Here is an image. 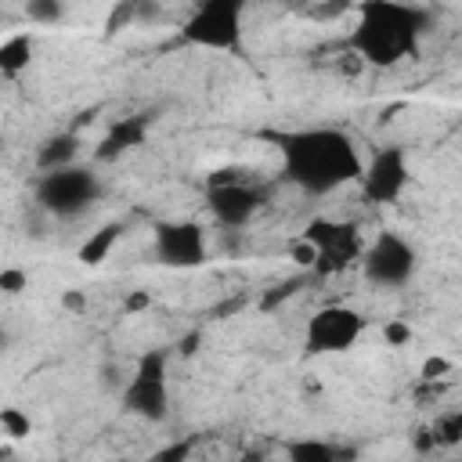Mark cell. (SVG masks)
Masks as SVG:
<instances>
[{"label":"cell","instance_id":"21","mask_svg":"<svg viewBox=\"0 0 462 462\" xmlns=\"http://www.w3.org/2000/svg\"><path fill=\"white\" fill-rule=\"evenodd\" d=\"M314 256H318V253H314V245H310V242H303V238H300V242L292 245V260H296L300 267H310V263H314Z\"/></svg>","mask_w":462,"mask_h":462},{"label":"cell","instance_id":"10","mask_svg":"<svg viewBox=\"0 0 462 462\" xmlns=\"http://www.w3.org/2000/svg\"><path fill=\"white\" fill-rule=\"evenodd\" d=\"M206 206L217 217V224H224V227H245L256 217V209L263 206V195L256 188L242 184L235 177V170H217L209 177V188H206Z\"/></svg>","mask_w":462,"mask_h":462},{"label":"cell","instance_id":"4","mask_svg":"<svg viewBox=\"0 0 462 462\" xmlns=\"http://www.w3.org/2000/svg\"><path fill=\"white\" fill-rule=\"evenodd\" d=\"M245 4L249 0H199V7L180 25V40L202 51H238Z\"/></svg>","mask_w":462,"mask_h":462},{"label":"cell","instance_id":"22","mask_svg":"<svg viewBox=\"0 0 462 462\" xmlns=\"http://www.w3.org/2000/svg\"><path fill=\"white\" fill-rule=\"evenodd\" d=\"M440 372H448V361H444V357H430V361L422 365V379H437Z\"/></svg>","mask_w":462,"mask_h":462},{"label":"cell","instance_id":"14","mask_svg":"<svg viewBox=\"0 0 462 462\" xmlns=\"http://www.w3.org/2000/svg\"><path fill=\"white\" fill-rule=\"evenodd\" d=\"M76 152H79V137L76 134H54L40 144V155H36V166L40 170H54V166H69L76 162Z\"/></svg>","mask_w":462,"mask_h":462},{"label":"cell","instance_id":"26","mask_svg":"<svg viewBox=\"0 0 462 462\" xmlns=\"http://www.w3.org/2000/svg\"><path fill=\"white\" fill-rule=\"evenodd\" d=\"M7 346V332H4V325H0V350Z\"/></svg>","mask_w":462,"mask_h":462},{"label":"cell","instance_id":"8","mask_svg":"<svg viewBox=\"0 0 462 462\" xmlns=\"http://www.w3.org/2000/svg\"><path fill=\"white\" fill-rule=\"evenodd\" d=\"M361 332H365V318L354 307L328 303V307L310 314L303 343L310 354H343L361 339Z\"/></svg>","mask_w":462,"mask_h":462},{"label":"cell","instance_id":"15","mask_svg":"<svg viewBox=\"0 0 462 462\" xmlns=\"http://www.w3.org/2000/svg\"><path fill=\"white\" fill-rule=\"evenodd\" d=\"M119 238H123V224H105V227H97V231L83 242L79 260H83V263H90V267H94V263H101V260L108 256V249H112Z\"/></svg>","mask_w":462,"mask_h":462},{"label":"cell","instance_id":"23","mask_svg":"<svg viewBox=\"0 0 462 462\" xmlns=\"http://www.w3.org/2000/svg\"><path fill=\"white\" fill-rule=\"evenodd\" d=\"M188 455V444H180V448H166V451H159V458H184Z\"/></svg>","mask_w":462,"mask_h":462},{"label":"cell","instance_id":"9","mask_svg":"<svg viewBox=\"0 0 462 462\" xmlns=\"http://www.w3.org/2000/svg\"><path fill=\"white\" fill-rule=\"evenodd\" d=\"M300 238L314 245V253H318V256H314V267H318L321 274L343 271L350 260H357V249H361L357 224H343V220H328V217L310 220Z\"/></svg>","mask_w":462,"mask_h":462},{"label":"cell","instance_id":"12","mask_svg":"<svg viewBox=\"0 0 462 462\" xmlns=\"http://www.w3.org/2000/svg\"><path fill=\"white\" fill-rule=\"evenodd\" d=\"M144 130H148V123H144V116H130V119H119V123H112V130L105 134V141L97 144V159H116V155H123V152H130V148H137V144H144Z\"/></svg>","mask_w":462,"mask_h":462},{"label":"cell","instance_id":"16","mask_svg":"<svg viewBox=\"0 0 462 462\" xmlns=\"http://www.w3.org/2000/svg\"><path fill=\"white\" fill-rule=\"evenodd\" d=\"M343 451L325 444V440H292L289 444V458L292 462H336Z\"/></svg>","mask_w":462,"mask_h":462},{"label":"cell","instance_id":"25","mask_svg":"<svg viewBox=\"0 0 462 462\" xmlns=\"http://www.w3.org/2000/svg\"><path fill=\"white\" fill-rule=\"evenodd\" d=\"M126 307H130V310H137V307H148V296H144V292H134V296L126 300Z\"/></svg>","mask_w":462,"mask_h":462},{"label":"cell","instance_id":"3","mask_svg":"<svg viewBox=\"0 0 462 462\" xmlns=\"http://www.w3.org/2000/svg\"><path fill=\"white\" fill-rule=\"evenodd\" d=\"M32 195H36V206L47 217L76 220L101 199V177L90 166H76V162L40 170V180H36Z\"/></svg>","mask_w":462,"mask_h":462},{"label":"cell","instance_id":"2","mask_svg":"<svg viewBox=\"0 0 462 462\" xmlns=\"http://www.w3.org/2000/svg\"><path fill=\"white\" fill-rule=\"evenodd\" d=\"M430 29V11L404 4V0H361L357 7V22L346 36V47L375 65V69H390L397 61L415 58L422 32Z\"/></svg>","mask_w":462,"mask_h":462},{"label":"cell","instance_id":"24","mask_svg":"<svg viewBox=\"0 0 462 462\" xmlns=\"http://www.w3.org/2000/svg\"><path fill=\"white\" fill-rule=\"evenodd\" d=\"M65 307H76V310H83V307H87V300H83L79 292H69V296H65Z\"/></svg>","mask_w":462,"mask_h":462},{"label":"cell","instance_id":"1","mask_svg":"<svg viewBox=\"0 0 462 462\" xmlns=\"http://www.w3.org/2000/svg\"><path fill=\"white\" fill-rule=\"evenodd\" d=\"M282 152V173L303 195H328L361 177V155L350 134L336 126H307L289 134H267Z\"/></svg>","mask_w":462,"mask_h":462},{"label":"cell","instance_id":"18","mask_svg":"<svg viewBox=\"0 0 462 462\" xmlns=\"http://www.w3.org/2000/svg\"><path fill=\"white\" fill-rule=\"evenodd\" d=\"M0 430H4L11 440H22V437L32 433V422H29V415H22L18 408H0Z\"/></svg>","mask_w":462,"mask_h":462},{"label":"cell","instance_id":"7","mask_svg":"<svg viewBox=\"0 0 462 462\" xmlns=\"http://www.w3.org/2000/svg\"><path fill=\"white\" fill-rule=\"evenodd\" d=\"M361 195L372 206H390L408 188V155L401 144H383L372 152L368 162H361Z\"/></svg>","mask_w":462,"mask_h":462},{"label":"cell","instance_id":"6","mask_svg":"<svg viewBox=\"0 0 462 462\" xmlns=\"http://www.w3.org/2000/svg\"><path fill=\"white\" fill-rule=\"evenodd\" d=\"M361 271L379 289H404L415 278V271H419V253H415V245L408 238H401L393 231H383L365 249Z\"/></svg>","mask_w":462,"mask_h":462},{"label":"cell","instance_id":"20","mask_svg":"<svg viewBox=\"0 0 462 462\" xmlns=\"http://www.w3.org/2000/svg\"><path fill=\"white\" fill-rule=\"evenodd\" d=\"M383 332H386V343H393V346H404V343L411 339V328H408L404 321H390Z\"/></svg>","mask_w":462,"mask_h":462},{"label":"cell","instance_id":"19","mask_svg":"<svg viewBox=\"0 0 462 462\" xmlns=\"http://www.w3.org/2000/svg\"><path fill=\"white\" fill-rule=\"evenodd\" d=\"M0 289L14 296V292L29 289V274H25V271H18V267H4V271H0Z\"/></svg>","mask_w":462,"mask_h":462},{"label":"cell","instance_id":"17","mask_svg":"<svg viewBox=\"0 0 462 462\" xmlns=\"http://www.w3.org/2000/svg\"><path fill=\"white\" fill-rule=\"evenodd\" d=\"M22 11L36 25H58L65 18V0H25Z\"/></svg>","mask_w":462,"mask_h":462},{"label":"cell","instance_id":"5","mask_svg":"<svg viewBox=\"0 0 462 462\" xmlns=\"http://www.w3.org/2000/svg\"><path fill=\"white\" fill-rule=\"evenodd\" d=\"M166 350L141 354L134 375L123 386V411L144 422H162L170 415V383H166Z\"/></svg>","mask_w":462,"mask_h":462},{"label":"cell","instance_id":"13","mask_svg":"<svg viewBox=\"0 0 462 462\" xmlns=\"http://www.w3.org/2000/svg\"><path fill=\"white\" fill-rule=\"evenodd\" d=\"M32 61V36L14 32L0 43V76H22Z\"/></svg>","mask_w":462,"mask_h":462},{"label":"cell","instance_id":"11","mask_svg":"<svg viewBox=\"0 0 462 462\" xmlns=\"http://www.w3.org/2000/svg\"><path fill=\"white\" fill-rule=\"evenodd\" d=\"M155 256L166 267H199L206 260V235L195 220H162L155 224Z\"/></svg>","mask_w":462,"mask_h":462}]
</instances>
